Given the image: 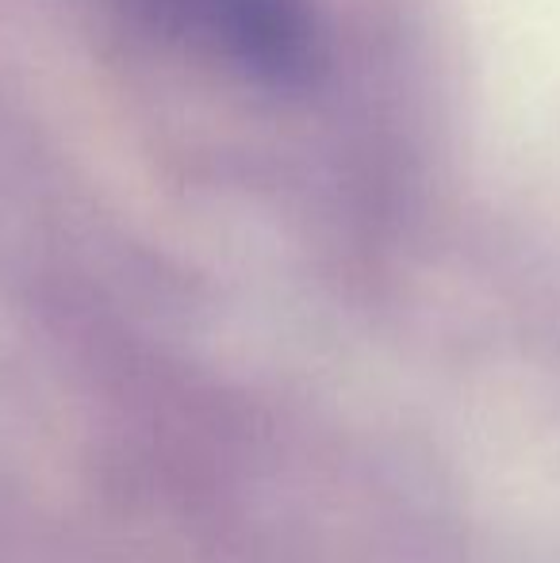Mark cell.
<instances>
[{
  "label": "cell",
  "instance_id": "cell-1",
  "mask_svg": "<svg viewBox=\"0 0 560 563\" xmlns=\"http://www.w3.org/2000/svg\"><path fill=\"white\" fill-rule=\"evenodd\" d=\"M157 31L242 69L292 81L311 66V27L299 0H128Z\"/></svg>",
  "mask_w": 560,
  "mask_h": 563
}]
</instances>
